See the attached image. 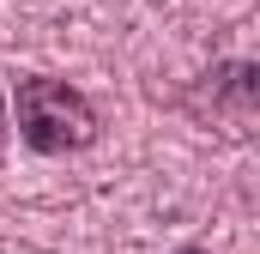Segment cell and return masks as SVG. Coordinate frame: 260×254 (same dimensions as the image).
I'll list each match as a JSON object with an SVG mask.
<instances>
[{"mask_svg":"<svg viewBox=\"0 0 260 254\" xmlns=\"http://www.w3.org/2000/svg\"><path fill=\"white\" fill-rule=\"evenodd\" d=\"M18 133L37 151L61 157V151H79L97 139V109L67 79H24L18 85Z\"/></svg>","mask_w":260,"mask_h":254,"instance_id":"cell-1","label":"cell"},{"mask_svg":"<svg viewBox=\"0 0 260 254\" xmlns=\"http://www.w3.org/2000/svg\"><path fill=\"white\" fill-rule=\"evenodd\" d=\"M0 133H6V103H0Z\"/></svg>","mask_w":260,"mask_h":254,"instance_id":"cell-2","label":"cell"},{"mask_svg":"<svg viewBox=\"0 0 260 254\" xmlns=\"http://www.w3.org/2000/svg\"><path fill=\"white\" fill-rule=\"evenodd\" d=\"M182 254H200V248H182Z\"/></svg>","mask_w":260,"mask_h":254,"instance_id":"cell-3","label":"cell"}]
</instances>
